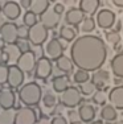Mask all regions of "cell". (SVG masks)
Wrapping results in <instances>:
<instances>
[{"label":"cell","mask_w":123,"mask_h":124,"mask_svg":"<svg viewBox=\"0 0 123 124\" xmlns=\"http://www.w3.org/2000/svg\"><path fill=\"white\" fill-rule=\"evenodd\" d=\"M46 38H48V29L41 24V23H37L36 25L29 28L28 40L32 45H36V46L42 45L46 41Z\"/></svg>","instance_id":"obj_3"},{"label":"cell","mask_w":123,"mask_h":124,"mask_svg":"<svg viewBox=\"0 0 123 124\" xmlns=\"http://www.w3.org/2000/svg\"><path fill=\"white\" fill-rule=\"evenodd\" d=\"M0 48H3V49L5 48V42H4V41H3V40H1V38H0Z\"/></svg>","instance_id":"obj_45"},{"label":"cell","mask_w":123,"mask_h":124,"mask_svg":"<svg viewBox=\"0 0 123 124\" xmlns=\"http://www.w3.org/2000/svg\"><path fill=\"white\" fill-rule=\"evenodd\" d=\"M94 90H95V87L90 81L86 82V83H83V85H80V91L83 95H91V94L94 93Z\"/></svg>","instance_id":"obj_34"},{"label":"cell","mask_w":123,"mask_h":124,"mask_svg":"<svg viewBox=\"0 0 123 124\" xmlns=\"http://www.w3.org/2000/svg\"><path fill=\"white\" fill-rule=\"evenodd\" d=\"M40 23L46 29H54L60 24V15H57L53 9H48L45 13L40 16Z\"/></svg>","instance_id":"obj_13"},{"label":"cell","mask_w":123,"mask_h":124,"mask_svg":"<svg viewBox=\"0 0 123 124\" xmlns=\"http://www.w3.org/2000/svg\"><path fill=\"white\" fill-rule=\"evenodd\" d=\"M111 71L113 74L119 79H123V50L119 53H116L113 57V60L110 61Z\"/></svg>","instance_id":"obj_17"},{"label":"cell","mask_w":123,"mask_h":124,"mask_svg":"<svg viewBox=\"0 0 123 124\" xmlns=\"http://www.w3.org/2000/svg\"><path fill=\"white\" fill-rule=\"evenodd\" d=\"M0 38L4 41L7 45H13L17 42L19 36H17V26L12 23H5L3 28L0 29Z\"/></svg>","instance_id":"obj_6"},{"label":"cell","mask_w":123,"mask_h":124,"mask_svg":"<svg viewBox=\"0 0 123 124\" xmlns=\"http://www.w3.org/2000/svg\"><path fill=\"white\" fill-rule=\"evenodd\" d=\"M56 65H57V69L61 70L62 73H70L73 70V62L69 57L66 55H61L57 61H56Z\"/></svg>","instance_id":"obj_24"},{"label":"cell","mask_w":123,"mask_h":124,"mask_svg":"<svg viewBox=\"0 0 123 124\" xmlns=\"http://www.w3.org/2000/svg\"><path fill=\"white\" fill-rule=\"evenodd\" d=\"M101 5L99 0H81L80 1V9L83 12L85 15H90V17L93 16L97 9Z\"/></svg>","instance_id":"obj_19"},{"label":"cell","mask_w":123,"mask_h":124,"mask_svg":"<svg viewBox=\"0 0 123 124\" xmlns=\"http://www.w3.org/2000/svg\"><path fill=\"white\" fill-rule=\"evenodd\" d=\"M28 32H29V28H28V26H25V25L17 26V36H19V38H21V40L28 38Z\"/></svg>","instance_id":"obj_37"},{"label":"cell","mask_w":123,"mask_h":124,"mask_svg":"<svg viewBox=\"0 0 123 124\" xmlns=\"http://www.w3.org/2000/svg\"><path fill=\"white\" fill-rule=\"evenodd\" d=\"M115 124H123V120H118V122H115Z\"/></svg>","instance_id":"obj_47"},{"label":"cell","mask_w":123,"mask_h":124,"mask_svg":"<svg viewBox=\"0 0 123 124\" xmlns=\"http://www.w3.org/2000/svg\"><path fill=\"white\" fill-rule=\"evenodd\" d=\"M23 82H24V73H23L16 65L8 67L7 83L11 87H19V86H21Z\"/></svg>","instance_id":"obj_12"},{"label":"cell","mask_w":123,"mask_h":124,"mask_svg":"<svg viewBox=\"0 0 123 124\" xmlns=\"http://www.w3.org/2000/svg\"><path fill=\"white\" fill-rule=\"evenodd\" d=\"M77 36V32H75L74 28H72V26L69 25H64L61 26L60 29V37L62 38V40H65L66 42H70V41H73Z\"/></svg>","instance_id":"obj_27"},{"label":"cell","mask_w":123,"mask_h":124,"mask_svg":"<svg viewBox=\"0 0 123 124\" xmlns=\"http://www.w3.org/2000/svg\"><path fill=\"white\" fill-rule=\"evenodd\" d=\"M91 124H103V123H102L101 120H97V122H93Z\"/></svg>","instance_id":"obj_46"},{"label":"cell","mask_w":123,"mask_h":124,"mask_svg":"<svg viewBox=\"0 0 123 124\" xmlns=\"http://www.w3.org/2000/svg\"><path fill=\"white\" fill-rule=\"evenodd\" d=\"M37 116L33 108L31 107H23L16 111L15 124H36Z\"/></svg>","instance_id":"obj_5"},{"label":"cell","mask_w":123,"mask_h":124,"mask_svg":"<svg viewBox=\"0 0 123 124\" xmlns=\"http://www.w3.org/2000/svg\"><path fill=\"white\" fill-rule=\"evenodd\" d=\"M85 19V13L82 12L80 8H70L68 12L65 13V21L70 25L77 26L78 24H81Z\"/></svg>","instance_id":"obj_16"},{"label":"cell","mask_w":123,"mask_h":124,"mask_svg":"<svg viewBox=\"0 0 123 124\" xmlns=\"http://www.w3.org/2000/svg\"><path fill=\"white\" fill-rule=\"evenodd\" d=\"M8 79V67L5 65H0V85L5 83Z\"/></svg>","instance_id":"obj_35"},{"label":"cell","mask_w":123,"mask_h":124,"mask_svg":"<svg viewBox=\"0 0 123 124\" xmlns=\"http://www.w3.org/2000/svg\"><path fill=\"white\" fill-rule=\"evenodd\" d=\"M23 21H24L25 26L31 28V26H33V25L37 24V16L34 13H32L31 11H27V12L24 13V19H23Z\"/></svg>","instance_id":"obj_31"},{"label":"cell","mask_w":123,"mask_h":124,"mask_svg":"<svg viewBox=\"0 0 123 124\" xmlns=\"http://www.w3.org/2000/svg\"><path fill=\"white\" fill-rule=\"evenodd\" d=\"M107 100L115 110H123V85L111 88L107 95Z\"/></svg>","instance_id":"obj_11"},{"label":"cell","mask_w":123,"mask_h":124,"mask_svg":"<svg viewBox=\"0 0 123 124\" xmlns=\"http://www.w3.org/2000/svg\"><path fill=\"white\" fill-rule=\"evenodd\" d=\"M4 24H5V17H4V15H3V12L0 11V29L3 28Z\"/></svg>","instance_id":"obj_44"},{"label":"cell","mask_w":123,"mask_h":124,"mask_svg":"<svg viewBox=\"0 0 123 124\" xmlns=\"http://www.w3.org/2000/svg\"><path fill=\"white\" fill-rule=\"evenodd\" d=\"M81 32H83V33H90V32H93L95 29V20L93 19V17H85L83 21L81 23V26H80Z\"/></svg>","instance_id":"obj_28"},{"label":"cell","mask_w":123,"mask_h":124,"mask_svg":"<svg viewBox=\"0 0 123 124\" xmlns=\"http://www.w3.org/2000/svg\"><path fill=\"white\" fill-rule=\"evenodd\" d=\"M16 45H17V48L20 49L21 54H23V53H27V52H31V49H29L28 42H27V41H24V40H19V41L16 42Z\"/></svg>","instance_id":"obj_38"},{"label":"cell","mask_w":123,"mask_h":124,"mask_svg":"<svg viewBox=\"0 0 123 124\" xmlns=\"http://www.w3.org/2000/svg\"><path fill=\"white\" fill-rule=\"evenodd\" d=\"M15 106V94L11 90L0 91V107L4 110H11Z\"/></svg>","instance_id":"obj_20"},{"label":"cell","mask_w":123,"mask_h":124,"mask_svg":"<svg viewBox=\"0 0 123 124\" xmlns=\"http://www.w3.org/2000/svg\"><path fill=\"white\" fill-rule=\"evenodd\" d=\"M110 82V74L106 70H97L94 74L91 75V83L94 85L95 88H98V91H101V88H105Z\"/></svg>","instance_id":"obj_14"},{"label":"cell","mask_w":123,"mask_h":124,"mask_svg":"<svg viewBox=\"0 0 123 124\" xmlns=\"http://www.w3.org/2000/svg\"><path fill=\"white\" fill-rule=\"evenodd\" d=\"M105 37H106V41L111 45H118L119 42H121V34L118 33L116 31H106V33H105Z\"/></svg>","instance_id":"obj_30"},{"label":"cell","mask_w":123,"mask_h":124,"mask_svg":"<svg viewBox=\"0 0 123 124\" xmlns=\"http://www.w3.org/2000/svg\"><path fill=\"white\" fill-rule=\"evenodd\" d=\"M107 100V95L105 91H97V93H94V95H93V102L95 103L97 106H103L105 103H106Z\"/></svg>","instance_id":"obj_32"},{"label":"cell","mask_w":123,"mask_h":124,"mask_svg":"<svg viewBox=\"0 0 123 124\" xmlns=\"http://www.w3.org/2000/svg\"><path fill=\"white\" fill-rule=\"evenodd\" d=\"M66 48L65 44H62L60 40H57V38H52L50 41L48 42V45H46V54L49 55V60H54L57 61L58 58L62 55L64 53V49Z\"/></svg>","instance_id":"obj_10"},{"label":"cell","mask_w":123,"mask_h":124,"mask_svg":"<svg viewBox=\"0 0 123 124\" xmlns=\"http://www.w3.org/2000/svg\"><path fill=\"white\" fill-rule=\"evenodd\" d=\"M106 124H110V123H106Z\"/></svg>","instance_id":"obj_49"},{"label":"cell","mask_w":123,"mask_h":124,"mask_svg":"<svg viewBox=\"0 0 123 124\" xmlns=\"http://www.w3.org/2000/svg\"><path fill=\"white\" fill-rule=\"evenodd\" d=\"M101 117L103 120H106L107 123H111V122H115L116 117H118V112L114 107H111V106H105L103 108H102L101 111Z\"/></svg>","instance_id":"obj_26"},{"label":"cell","mask_w":123,"mask_h":124,"mask_svg":"<svg viewBox=\"0 0 123 124\" xmlns=\"http://www.w3.org/2000/svg\"><path fill=\"white\" fill-rule=\"evenodd\" d=\"M52 74V62L46 57H40L34 67V77L39 79H46Z\"/></svg>","instance_id":"obj_9"},{"label":"cell","mask_w":123,"mask_h":124,"mask_svg":"<svg viewBox=\"0 0 123 124\" xmlns=\"http://www.w3.org/2000/svg\"><path fill=\"white\" fill-rule=\"evenodd\" d=\"M15 117H16V111L13 108L11 110L0 108V124H15Z\"/></svg>","instance_id":"obj_25"},{"label":"cell","mask_w":123,"mask_h":124,"mask_svg":"<svg viewBox=\"0 0 123 124\" xmlns=\"http://www.w3.org/2000/svg\"><path fill=\"white\" fill-rule=\"evenodd\" d=\"M52 124H68V120L62 116H56L52 119Z\"/></svg>","instance_id":"obj_40"},{"label":"cell","mask_w":123,"mask_h":124,"mask_svg":"<svg viewBox=\"0 0 123 124\" xmlns=\"http://www.w3.org/2000/svg\"><path fill=\"white\" fill-rule=\"evenodd\" d=\"M113 3L114 5H116L118 8H123V0H113Z\"/></svg>","instance_id":"obj_43"},{"label":"cell","mask_w":123,"mask_h":124,"mask_svg":"<svg viewBox=\"0 0 123 124\" xmlns=\"http://www.w3.org/2000/svg\"><path fill=\"white\" fill-rule=\"evenodd\" d=\"M49 4L50 3L48 1V0H32L31 3V12L34 13L37 16V15H42L45 13L46 11L49 9Z\"/></svg>","instance_id":"obj_22"},{"label":"cell","mask_w":123,"mask_h":124,"mask_svg":"<svg viewBox=\"0 0 123 124\" xmlns=\"http://www.w3.org/2000/svg\"><path fill=\"white\" fill-rule=\"evenodd\" d=\"M73 79H74L75 83L83 85V83H86V82H89L90 74L87 71H85V70H80V69H78L77 71L74 73V75H73Z\"/></svg>","instance_id":"obj_29"},{"label":"cell","mask_w":123,"mask_h":124,"mask_svg":"<svg viewBox=\"0 0 123 124\" xmlns=\"http://www.w3.org/2000/svg\"><path fill=\"white\" fill-rule=\"evenodd\" d=\"M69 78L66 75H58L53 79V90L56 93H61L66 91L69 88Z\"/></svg>","instance_id":"obj_23"},{"label":"cell","mask_w":123,"mask_h":124,"mask_svg":"<svg viewBox=\"0 0 123 124\" xmlns=\"http://www.w3.org/2000/svg\"><path fill=\"white\" fill-rule=\"evenodd\" d=\"M74 124H85V123H82V122H77V123H74Z\"/></svg>","instance_id":"obj_48"},{"label":"cell","mask_w":123,"mask_h":124,"mask_svg":"<svg viewBox=\"0 0 123 124\" xmlns=\"http://www.w3.org/2000/svg\"><path fill=\"white\" fill-rule=\"evenodd\" d=\"M31 3H32V0H21V1H20V7L31 8Z\"/></svg>","instance_id":"obj_42"},{"label":"cell","mask_w":123,"mask_h":124,"mask_svg":"<svg viewBox=\"0 0 123 124\" xmlns=\"http://www.w3.org/2000/svg\"><path fill=\"white\" fill-rule=\"evenodd\" d=\"M3 52L7 54L8 57V62L9 63H17V61H19V58L21 57V52H20V49L17 48V45H5V48L3 49Z\"/></svg>","instance_id":"obj_21"},{"label":"cell","mask_w":123,"mask_h":124,"mask_svg":"<svg viewBox=\"0 0 123 124\" xmlns=\"http://www.w3.org/2000/svg\"><path fill=\"white\" fill-rule=\"evenodd\" d=\"M36 54L33 52H27V53H23L21 57L19 58L16 66L21 70L23 73H31L32 70L36 67Z\"/></svg>","instance_id":"obj_7"},{"label":"cell","mask_w":123,"mask_h":124,"mask_svg":"<svg viewBox=\"0 0 123 124\" xmlns=\"http://www.w3.org/2000/svg\"><path fill=\"white\" fill-rule=\"evenodd\" d=\"M107 57L105 41L94 34H83L75 38L70 48V60L73 65L85 71L101 70Z\"/></svg>","instance_id":"obj_1"},{"label":"cell","mask_w":123,"mask_h":124,"mask_svg":"<svg viewBox=\"0 0 123 124\" xmlns=\"http://www.w3.org/2000/svg\"><path fill=\"white\" fill-rule=\"evenodd\" d=\"M1 12L4 15V17H7V19L16 20V19H19L20 13H21V11H20V4L16 1H5L4 5H3Z\"/></svg>","instance_id":"obj_15"},{"label":"cell","mask_w":123,"mask_h":124,"mask_svg":"<svg viewBox=\"0 0 123 124\" xmlns=\"http://www.w3.org/2000/svg\"><path fill=\"white\" fill-rule=\"evenodd\" d=\"M68 117H69L70 124H74V123H77V122H81V119H80V114H78V111H74V110L69 111V112H68Z\"/></svg>","instance_id":"obj_36"},{"label":"cell","mask_w":123,"mask_h":124,"mask_svg":"<svg viewBox=\"0 0 123 124\" xmlns=\"http://www.w3.org/2000/svg\"><path fill=\"white\" fill-rule=\"evenodd\" d=\"M56 102H57L56 96L53 95V94H50V93H46L45 95L42 96V103H44V106H45L46 108L54 107V106H56Z\"/></svg>","instance_id":"obj_33"},{"label":"cell","mask_w":123,"mask_h":124,"mask_svg":"<svg viewBox=\"0 0 123 124\" xmlns=\"http://www.w3.org/2000/svg\"><path fill=\"white\" fill-rule=\"evenodd\" d=\"M41 87L34 82L24 85L19 91V98L25 106H36L41 100Z\"/></svg>","instance_id":"obj_2"},{"label":"cell","mask_w":123,"mask_h":124,"mask_svg":"<svg viewBox=\"0 0 123 124\" xmlns=\"http://www.w3.org/2000/svg\"><path fill=\"white\" fill-rule=\"evenodd\" d=\"M78 114L82 123H93L95 117V108L91 104H82L78 110Z\"/></svg>","instance_id":"obj_18"},{"label":"cell","mask_w":123,"mask_h":124,"mask_svg":"<svg viewBox=\"0 0 123 124\" xmlns=\"http://www.w3.org/2000/svg\"><path fill=\"white\" fill-rule=\"evenodd\" d=\"M53 11L57 15H61V13H64V11H65V5H64L62 3H57V4H54Z\"/></svg>","instance_id":"obj_39"},{"label":"cell","mask_w":123,"mask_h":124,"mask_svg":"<svg viewBox=\"0 0 123 124\" xmlns=\"http://www.w3.org/2000/svg\"><path fill=\"white\" fill-rule=\"evenodd\" d=\"M81 93L77 87L70 86L66 91H64L62 95H61V103H62L65 107L69 108H74L77 107L81 103Z\"/></svg>","instance_id":"obj_4"},{"label":"cell","mask_w":123,"mask_h":124,"mask_svg":"<svg viewBox=\"0 0 123 124\" xmlns=\"http://www.w3.org/2000/svg\"><path fill=\"white\" fill-rule=\"evenodd\" d=\"M36 124H52V120L49 119V117H46V116H42L41 119H39V122H37Z\"/></svg>","instance_id":"obj_41"},{"label":"cell","mask_w":123,"mask_h":124,"mask_svg":"<svg viewBox=\"0 0 123 124\" xmlns=\"http://www.w3.org/2000/svg\"><path fill=\"white\" fill-rule=\"evenodd\" d=\"M116 20V16L113 11L110 9H101L98 13H97V24L99 25V28L102 29H110L114 26V23Z\"/></svg>","instance_id":"obj_8"}]
</instances>
